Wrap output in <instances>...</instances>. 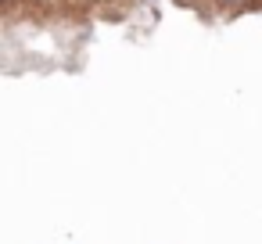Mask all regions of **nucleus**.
I'll list each match as a JSON object with an SVG mask.
<instances>
[{
  "label": "nucleus",
  "instance_id": "f257e3e1",
  "mask_svg": "<svg viewBox=\"0 0 262 244\" xmlns=\"http://www.w3.org/2000/svg\"><path fill=\"white\" fill-rule=\"evenodd\" d=\"M215 4H223V8H233V4H241V0H215Z\"/></svg>",
  "mask_w": 262,
  "mask_h": 244
}]
</instances>
